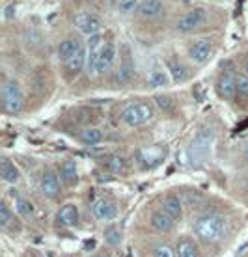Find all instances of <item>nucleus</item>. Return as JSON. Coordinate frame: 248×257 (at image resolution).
Here are the masks:
<instances>
[{"label": "nucleus", "instance_id": "f257e3e1", "mask_svg": "<svg viewBox=\"0 0 248 257\" xmlns=\"http://www.w3.org/2000/svg\"><path fill=\"white\" fill-rule=\"evenodd\" d=\"M226 231H228V220L216 211L202 212L192 222V235L204 244L220 242L226 237Z\"/></svg>", "mask_w": 248, "mask_h": 257}, {"label": "nucleus", "instance_id": "f03ea898", "mask_svg": "<svg viewBox=\"0 0 248 257\" xmlns=\"http://www.w3.org/2000/svg\"><path fill=\"white\" fill-rule=\"evenodd\" d=\"M213 142H215V133L207 127L200 128L194 135V138L189 142V148H187V159L192 166H202L207 162Z\"/></svg>", "mask_w": 248, "mask_h": 257}, {"label": "nucleus", "instance_id": "7ed1b4c3", "mask_svg": "<svg viewBox=\"0 0 248 257\" xmlns=\"http://www.w3.org/2000/svg\"><path fill=\"white\" fill-rule=\"evenodd\" d=\"M155 116V106L151 103L140 101V103H133L125 106L121 112V121L125 123L127 127H140L149 123Z\"/></svg>", "mask_w": 248, "mask_h": 257}, {"label": "nucleus", "instance_id": "20e7f679", "mask_svg": "<svg viewBox=\"0 0 248 257\" xmlns=\"http://www.w3.org/2000/svg\"><path fill=\"white\" fill-rule=\"evenodd\" d=\"M0 93H2V106L6 110V114L17 116L21 108H23V90H21L19 82L15 78L4 80L2 88H0Z\"/></svg>", "mask_w": 248, "mask_h": 257}, {"label": "nucleus", "instance_id": "39448f33", "mask_svg": "<svg viewBox=\"0 0 248 257\" xmlns=\"http://www.w3.org/2000/svg\"><path fill=\"white\" fill-rule=\"evenodd\" d=\"M92 216L97 222H112L120 216V205L110 198H99L92 205Z\"/></svg>", "mask_w": 248, "mask_h": 257}, {"label": "nucleus", "instance_id": "423d86ee", "mask_svg": "<svg viewBox=\"0 0 248 257\" xmlns=\"http://www.w3.org/2000/svg\"><path fill=\"white\" fill-rule=\"evenodd\" d=\"M73 25H75L82 34H86L88 38L97 36L99 30H101V21H99V17L90 12L75 13V15H73Z\"/></svg>", "mask_w": 248, "mask_h": 257}, {"label": "nucleus", "instance_id": "0eeeda50", "mask_svg": "<svg viewBox=\"0 0 248 257\" xmlns=\"http://www.w3.org/2000/svg\"><path fill=\"white\" fill-rule=\"evenodd\" d=\"M62 181H60V175L51 170V168H47L41 172V177H39V190L43 194L45 198H56L60 190H62Z\"/></svg>", "mask_w": 248, "mask_h": 257}, {"label": "nucleus", "instance_id": "6e6552de", "mask_svg": "<svg viewBox=\"0 0 248 257\" xmlns=\"http://www.w3.org/2000/svg\"><path fill=\"white\" fill-rule=\"evenodd\" d=\"M166 159V149L160 146H151L136 151V162L140 168H155Z\"/></svg>", "mask_w": 248, "mask_h": 257}, {"label": "nucleus", "instance_id": "1a4fd4ad", "mask_svg": "<svg viewBox=\"0 0 248 257\" xmlns=\"http://www.w3.org/2000/svg\"><path fill=\"white\" fill-rule=\"evenodd\" d=\"M204 21H205V10H202V8H194V10L185 13L183 17H179L178 30L181 34H189V32H192V30H196Z\"/></svg>", "mask_w": 248, "mask_h": 257}, {"label": "nucleus", "instance_id": "9d476101", "mask_svg": "<svg viewBox=\"0 0 248 257\" xmlns=\"http://www.w3.org/2000/svg\"><path fill=\"white\" fill-rule=\"evenodd\" d=\"M149 224H151V227L155 231L170 233V231H174V227H176L178 222H176L164 209H155V211H151V214H149Z\"/></svg>", "mask_w": 248, "mask_h": 257}, {"label": "nucleus", "instance_id": "9b49d317", "mask_svg": "<svg viewBox=\"0 0 248 257\" xmlns=\"http://www.w3.org/2000/svg\"><path fill=\"white\" fill-rule=\"evenodd\" d=\"M198 238L194 235H181L176 242V255L178 257H202L200 246L196 242Z\"/></svg>", "mask_w": 248, "mask_h": 257}, {"label": "nucleus", "instance_id": "f8f14e48", "mask_svg": "<svg viewBox=\"0 0 248 257\" xmlns=\"http://www.w3.org/2000/svg\"><path fill=\"white\" fill-rule=\"evenodd\" d=\"M211 56H213V45H211V41H207V39H198V41H194L189 47V58L194 64L198 65L205 64Z\"/></svg>", "mask_w": 248, "mask_h": 257}, {"label": "nucleus", "instance_id": "ddd939ff", "mask_svg": "<svg viewBox=\"0 0 248 257\" xmlns=\"http://www.w3.org/2000/svg\"><path fill=\"white\" fill-rule=\"evenodd\" d=\"M170 216H172L176 222H181L185 216V201L179 194H168L164 199H162V207Z\"/></svg>", "mask_w": 248, "mask_h": 257}, {"label": "nucleus", "instance_id": "4468645a", "mask_svg": "<svg viewBox=\"0 0 248 257\" xmlns=\"http://www.w3.org/2000/svg\"><path fill=\"white\" fill-rule=\"evenodd\" d=\"M105 39H103L101 34H97L94 38H90L88 43V62H86V71L96 75V67H97V60H99V54H101L103 47H105Z\"/></svg>", "mask_w": 248, "mask_h": 257}, {"label": "nucleus", "instance_id": "2eb2a0df", "mask_svg": "<svg viewBox=\"0 0 248 257\" xmlns=\"http://www.w3.org/2000/svg\"><path fill=\"white\" fill-rule=\"evenodd\" d=\"M0 179L4 181L6 185H17L21 181V172L17 164L13 161H10L6 155L0 157Z\"/></svg>", "mask_w": 248, "mask_h": 257}, {"label": "nucleus", "instance_id": "dca6fc26", "mask_svg": "<svg viewBox=\"0 0 248 257\" xmlns=\"http://www.w3.org/2000/svg\"><path fill=\"white\" fill-rule=\"evenodd\" d=\"M56 220L60 225L64 227H75L80 220V212H78V207L75 203H64V205L58 209L56 212Z\"/></svg>", "mask_w": 248, "mask_h": 257}, {"label": "nucleus", "instance_id": "f3484780", "mask_svg": "<svg viewBox=\"0 0 248 257\" xmlns=\"http://www.w3.org/2000/svg\"><path fill=\"white\" fill-rule=\"evenodd\" d=\"M216 93L224 101H231L237 93V84H235V75L224 73L222 77L216 80Z\"/></svg>", "mask_w": 248, "mask_h": 257}, {"label": "nucleus", "instance_id": "a211bd4d", "mask_svg": "<svg viewBox=\"0 0 248 257\" xmlns=\"http://www.w3.org/2000/svg\"><path fill=\"white\" fill-rule=\"evenodd\" d=\"M116 60V47L114 43L107 41L105 47H103L101 54H99V60H97V67H96V75H105L108 71L112 69Z\"/></svg>", "mask_w": 248, "mask_h": 257}, {"label": "nucleus", "instance_id": "6ab92c4d", "mask_svg": "<svg viewBox=\"0 0 248 257\" xmlns=\"http://www.w3.org/2000/svg\"><path fill=\"white\" fill-rule=\"evenodd\" d=\"M60 181H62V185L67 188H73L76 187V183H78V172H76V164L75 161H64L60 164Z\"/></svg>", "mask_w": 248, "mask_h": 257}, {"label": "nucleus", "instance_id": "aec40b11", "mask_svg": "<svg viewBox=\"0 0 248 257\" xmlns=\"http://www.w3.org/2000/svg\"><path fill=\"white\" fill-rule=\"evenodd\" d=\"M86 62H88V47L80 45L78 51L71 56L69 62H65V69L71 75H76V73H80L82 69H86Z\"/></svg>", "mask_w": 248, "mask_h": 257}, {"label": "nucleus", "instance_id": "412c9836", "mask_svg": "<svg viewBox=\"0 0 248 257\" xmlns=\"http://www.w3.org/2000/svg\"><path fill=\"white\" fill-rule=\"evenodd\" d=\"M168 73H170V78H172L176 84L185 82V80H189V77H191L189 67H187L183 62H179V60H176V58H172L168 62Z\"/></svg>", "mask_w": 248, "mask_h": 257}, {"label": "nucleus", "instance_id": "4be33fe9", "mask_svg": "<svg viewBox=\"0 0 248 257\" xmlns=\"http://www.w3.org/2000/svg\"><path fill=\"white\" fill-rule=\"evenodd\" d=\"M82 45L78 39H64V41H60V45H58V58L62 60V62H69L71 56L78 51V47Z\"/></svg>", "mask_w": 248, "mask_h": 257}, {"label": "nucleus", "instance_id": "5701e85b", "mask_svg": "<svg viewBox=\"0 0 248 257\" xmlns=\"http://www.w3.org/2000/svg\"><path fill=\"white\" fill-rule=\"evenodd\" d=\"M78 138H80V142H82L84 146H97V144H101V142L105 140V135H103L101 128L88 127L80 131Z\"/></svg>", "mask_w": 248, "mask_h": 257}, {"label": "nucleus", "instance_id": "b1692460", "mask_svg": "<svg viewBox=\"0 0 248 257\" xmlns=\"http://www.w3.org/2000/svg\"><path fill=\"white\" fill-rule=\"evenodd\" d=\"M160 10H162L160 0H140V4H138V13L142 17H155L160 13Z\"/></svg>", "mask_w": 248, "mask_h": 257}, {"label": "nucleus", "instance_id": "393cba45", "mask_svg": "<svg viewBox=\"0 0 248 257\" xmlns=\"http://www.w3.org/2000/svg\"><path fill=\"white\" fill-rule=\"evenodd\" d=\"M15 214L23 220H30L34 216V205L23 196H15Z\"/></svg>", "mask_w": 248, "mask_h": 257}, {"label": "nucleus", "instance_id": "a878e982", "mask_svg": "<svg viewBox=\"0 0 248 257\" xmlns=\"http://www.w3.org/2000/svg\"><path fill=\"white\" fill-rule=\"evenodd\" d=\"M103 238H105V242H107L108 246H112V248H118V246L121 244V231L120 227H116V225H110V227H107L105 231H103Z\"/></svg>", "mask_w": 248, "mask_h": 257}, {"label": "nucleus", "instance_id": "bb28decb", "mask_svg": "<svg viewBox=\"0 0 248 257\" xmlns=\"http://www.w3.org/2000/svg\"><path fill=\"white\" fill-rule=\"evenodd\" d=\"M151 257H178L176 255V248L166 242H157L151 248Z\"/></svg>", "mask_w": 248, "mask_h": 257}, {"label": "nucleus", "instance_id": "cd10ccee", "mask_svg": "<svg viewBox=\"0 0 248 257\" xmlns=\"http://www.w3.org/2000/svg\"><path fill=\"white\" fill-rule=\"evenodd\" d=\"M107 168L112 174H123L125 168H127V162H125V159L120 157V155H112L107 161Z\"/></svg>", "mask_w": 248, "mask_h": 257}, {"label": "nucleus", "instance_id": "c85d7f7f", "mask_svg": "<svg viewBox=\"0 0 248 257\" xmlns=\"http://www.w3.org/2000/svg\"><path fill=\"white\" fill-rule=\"evenodd\" d=\"M147 84L151 86V88H162L168 84V77H166L164 71L160 69H155L149 73V78H147Z\"/></svg>", "mask_w": 248, "mask_h": 257}, {"label": "nucleus", "instance_id": "c756f323", "mask_svg": "<svg viewBox=\"0 0 248 257\" xmlns=\"http://www.w3.org/2000/svg\"><path fill=\"white\" fill-rule=\"evenodd\" d=\"M12 218H13V211L10 209L6 199H2V201H0V225H2V227H8V224L12 222Z\"/></svg>", "mask_w": 248, "mask_h": 257}, {"label": "nucleus", "instance_id": "7c9ffc66", "mask_svg": "<svg viewBox=\"0 0 248 257\" xmlns=\"http://www.w3.org/2000/svg\"><path fill=\"white\" fill-rule=\"evenodd\" d=\"M235 84H237V93L242 97H248V75L246 73H239V75H235Z\"/></svg>", "mask_w": 248, "mask_h": 257}, {"label": "nucleus", "instance_id": "2f4dec72", "mask_svg": "<svg viewBox=\"0 0 248 257\" xmlns=\"http://www.w3.org/2000/svg\"><path fill=\"white\" fill-rule=\"evenodd\" d=\"M140 0H118V10L121 13H131L134 10H138Z\"/></svg>", "mask_w": 248, "mask_h": 257}, {"label": "nucleus", "instance_id": "473e14b6", "mask_svg": "<svg viewBox=\"0 0 248 257\" xmlns=\"http://www.w3.org/2000/svg\"><path fill=\"white\" fill-rule=\"evenodd\" d=\"M155 101H157V103H159V106L162 110L164 108H172V99H170V97H162V95H159L157 97V99H155Z\"/></svg>", "mask_w": 248, "mask_h": 257}, {"label": "nucleus", "instance_id": "72a5a7b5", "mask_svg": "<svg viewBox=\"0 0 248 257\" xmlns=\"http://www.w3.org/2000/svg\"><path fill=\"white\" fill-rule=\"evenodd\" d=\"M15 13V6H8L4 10V15H6V19H12V15Z\"/></svg>", "mask_w": 248, "mask_h": 257}, {"label": "nucleus", "instance_id": "f704fd0d", "mask_svg": "<svg viewBox=\"0 0 248 257\" xmlns=\"http://www.w3.org/2000/svg\"><path fill=\"white\" fill-rule=\"evenodd\" d=\"M94 257H110V253H105V251H99V253H96Z\"/></svg>", "mask_w": 248, "mask_h": 257}, {"label": "nucleus", "instance_id": "c9c22d12", "mask_svg": "<svg viewBox=\"0 0 248 257\" xmlns=\"http://www.w3.org/2000/svg\"><path fill=\"white\" fill-rule=\"evenodd\" d=\"M244 159H246V162H248V146H246V149H244Z\"/></svg>", "mask_w": 248, "mask_h": 257}, {"label": "nucleus", "instance_id": "e433bc0d", "mask_svg": "<svg viewBox=\"0 0 248 257\" xmlns=\"http://www.w3.org/2000/svg\"><path fill=\"white\" fill-rule=\"evenodd\" d=\"M244 73L248 75V60H246V64H244Z\"/></svg>", "mask_w": 248, "mask_h": 257}, {"label": "nucleus", "instance_id": "4c0bfd02", "mask_svg": "<svg viewBox=\"0 0 248 257\" xmlns=\"http://www.w3.org/2000/svg\"><path fill=\"white\" fill-rule=\"evenodd\" d=\"M112 2H118V0H112Z\"/></svg>", "mask_w": 248, "mask_h": 257}]
</instances>
